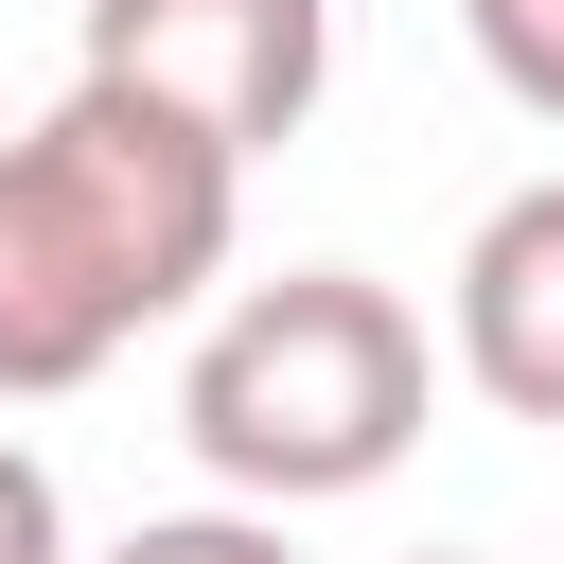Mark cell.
I'll use <instances>...</instances> for the list:
<instances>
[{"label": "cell", "mask_w": 564, "mask_h": 564, "mask_svg": "<svg viewBox=\"0 0 564 564\" xmlns=\"http://www.w3.org/2000/svg\"><path fill=\"white\" fill-rule=\"evenodd\" d=\"M229 212H247V159H212L194 123L123 88L35 106L0 141V405H53L159 317H194L229 264Z\"/></svg>", "instance_id": "obj_1"}, {"label": "cell", "mask_w": 564, "mask_h": 564, "mask_svg": "<svg viewBox=\"0 0 564 564\" xmlns=\"http://www.w3.org/2000/svg\"><path fill=\"white\" fill-rule=\"evenodd\" d=\"M423 388H441V352H423V317L370 264H282V282H247L194 335L176 441L229 476V511H335V494L405 476Z\"/></svg>", "instance_id": "obj_2"}, {"label": "cell", "mask_w": 564, "mask_h": 564, "mask_svg": "<svg viewBox=\"0 0 564 564\" xmlns=\"http://www.w3.org/2000/svg\"><path fill=\"white\" fill-rule=\"evenodd\" d=\"M70 88H123V106L194 123L212 159H264L335 88V0H88Z\"/></svg>", "instance_id": "obj_3"}, {"label": "cell", "mask_w": 564, "mask_h": 564, "mask_svg": "<svg viewBox=\"0 0 564 564\" xmlns=\"http://www.w3.org/2000/svg\"><path fill=\"white\" fill-rule=\"evenodd\" d=\"M458 370L494 423H564V176L494 194L458 247Z\"/></svg>", "instance_id": "obj_4"}, {"label": "cell", "mask_w": 564, "mask_h": 564, "mask_svg": "<svg viewBox=\"0 0 564 564\" xmlns=\"http://www.w3.org/2000/svg\"><path fill=\"white\" fill-rule=\"evenodd\" d=\"M458 35H476V70L529 123H564V0H458Z\"/></svg>", "instance_id": "obj_5"}, {"label": "cell", "mask_w": 564, "mask_h": 564, "mask_svg": "<svg viewBox=\"0 0 564 564\" xmlns=\"http://www.w3.org/2000/svg\"><path fill=\"white\" fill-rule=\"evenodd\" d=\"M106 564H300V546H282V511H141Z\"/></svg>", "instance_id": "obj_6"}, {"label": "cell", "mask_w": 564, "mask_h": 564, "mask_svg": "<svg viewBox=\"0 0 564 564\" xmlns=\"http://www.w3.org/2000/svg\"><path fill=\"white\" fill-rule=\"evenodd\" d=\"M0 564H70V511H53V458L0 441Z\"/></svg>", "instance_id": "obj_7"}, {"label": "cell", "mask_w": 564, "mask_h": 564, "mask_svg": "<svg viewBox=\"0 0 564 564\" xmlns=\"http://www.w3.org/2000/svg\"><path fill=\"white\" fill-rule=\"evenodd\" d=\"M405 564H476V546H405Z\"/></svg>", "instance_id": "obj_8"}]
</instances>
